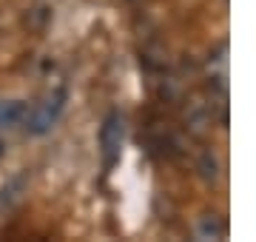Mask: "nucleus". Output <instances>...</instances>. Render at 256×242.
I'll use <instances>...</instances> for the list:
<instances>
[{"label": "nucleus", "mask_w": 256, "mask_h": 242, "mask_svg": "<svg viewBox=\"0 0 256 242\" xmlns=\"http://www.w3.org/2000/svg\"><path fill=\"white\" fill-rule=\"evenodd\" d=\"M66 100H68L66 88H48L32 106H26V117H23L20 128L26 131V134H32V137H46L48 131L60 122V117H63Z\"/></svg>", "instance_id": "f257e3e1"}, {"label": "nucleus", "mask_w": 256, "mask_h": 242, "mask_svg": "<svg viewBox=\"0 0 256 242\" xmlns=\"http://www.w3.org/2000/svg\"><path fill=\"white\" fill-rule=\"evenodd\" d=\"M126 148V117L120 112L106 114V120L100 126V154L106 160V166H114Z\"/></svg>", "instance_id": "f03ea898"}, {"label": "nucleus", "mask_w": 256, "mask_h": 242, "mask_svg": "<svg viewBox=\"0 0 256 242\" xmlns=\"http://www.w3.org/2000/svg\"><path fill=\"white\" fill-rule=\"evenodd\" d=\"M194 234H196V240H225L228 236V222L222 220L220 214H202L196 216V225H194Z\"/></svg>", "instance_id": "7ed1b4c3"}, {"label": "nucleus", "mask_w": 256, "mask_h": 242, "mask_svg": "<svg viewBox=\"0 0 256 242\" xmlns=\"http://www.w3.org/2000/svg\"><path fill=\"white\" fill-rule=\"evenodd\" d=\"M26 117V102L18 97H0V128H20Z\"/></svg>", "instance_id": "20e7f679"}, {"label": "nucleus", "mask_w": 256, "mask_h": 242, "mask_svg": "<svg viewBox=\"0 0 256 242\" xmlns=\"http://www.w3.org/2000/svg\"><path fill=\"white\" fill-rule=\"evenodd\" d=\"M23 188H26V180H23V177L9 180L6 186L0 188V208H6V211H9L14 202H20V196H23Z\"/></svg>", "instance_id": "39448f33"}, {"label": "nucleus", "mask_w": 256, "mask_h": 242, "mask_svg": "<svg viewBox=\"0 0 256 242\" xmlns=\"http://www.w3.org/2000/svg\"><path fill=\"white\" fill-rule=\"evenodd\" d=\"M200 171H202V177L210 180V182L220 177V160H216V154H214V151H202V157H200Z\"/></svg>", "instance_id": "423d86ee"}, {"label": "nucleus", "mask_w": 256, "mask_h": 242, "mask_svg": "<svg viewBox=\"0 0 256 242\" xmlns=\"http://www.w3.org/2000/svg\"><path fill=\"white\" fill-rule=\"evenodd\" d=\"M0 157H3V142H0Z\"/></svg>", "instance_id": "0eeeda50"}]
</instances>
